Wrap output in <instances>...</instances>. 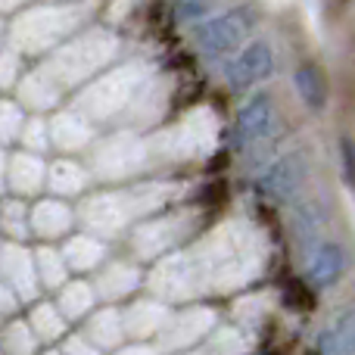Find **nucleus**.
<instances>
[{
  "label": "nucleus",
  "mask_w": 355,
  "mask_h": 355,
  "mask_svg": "<svg viewBox=\"0 0 355 355\" xmlns=\"http://www.w3.org/2000/svg\"><path fill=\"white\" fill-rule=\"evenodd\" d=\"M256 10L252 6H234V10L221 12V16L209 19L206 25L196 28V47L206 60H218V56L234 53L237 47H243L246 37L256 31Z\"/></svg>",
  "instance_id": "1"
},
{
  "label": "nucleus",
  "mask_w": 355,
  "mask_h": 355,
  "mask_svg": "<svg viewBox=\"0 0 355 355\" xmlns=\"http://www.w3.org/2000/svg\"><path fill=\"white\" fill-rule=\"evenodd\" d=\"M212 331H215V312L212 309L190 306L187 312H181V315H168L166 327L159 331V337L156 340H159L162 349L184 352V349H190V346L202 343Z\"/></svg>",
  "instance_id": "2"
},
{
  "label": "nucleus",
  "mask_w": 355,
  "mask_h": 355,
  "mask_svg": "<svg viewBox=\"0 0 355 355\" xmlns=\"http://www.w3.org/2000/svg\"><path fill=\"white\" fill-rule=\"evenodd\" d=\"M271 69H275V50L265 37H256V41L243 44L240 53L225 66V78L231 91H246V87L268 78Z\"/></svg>",
  "instance_id": "3"
},
{
  "label": "nucleus",
  "mask_w": 355,
  "mask_h": 355,
  "mask_svg": "<svg viewBox=\"0 0 355 355\" xmlns=\"http://www.w3.org/2000/svg\"><path fill=\"white\" fill-rule=\"evenodd\" d=\"M306 175H309L306 153L293 150V153H284L281 159H275L271 166H265V172L256 178V190L262 196H268V200H287L306 184Z\"/></svg>",
  "instance_id": "4"
},
{
  "label": "nucleus",
  "mask_w": 355,
  "mask_h": 355,
  "mask_svg": "<svg viewBox=\"0 0 355 355\" xmlns=\"http://www.w3.org/2000/svg\"><path fill=\"white\" fill-rule=\"evenodd\" d=\"M271 128H275V100H271V94H256L237 112L231 144L237 150H246L252 144H262L271 135Z\"/></svg>",
  "instance_id": "5"
},
{
  "label": "nucleus",
  "mask_w": 355,
  "mask_h": 355,
  "mask_svg": "<svg viewBox=\"0 0 355 355\" xmlns=\"http://www.w3.org/2000/svg\"><path fill=\"white\" fill-rule=\"evenodd\" d=\"M0 275L16 293V300H35L41 284H37L35 271V256L22 250L19 243H3L0 246Z\"/></svg>",
  "instance_id": "6"
},
{
  "label": "nucleus",
  "mask_w": 355,
  "mask_h": 355,
  "mask_svg": "<svg viewBox=\"0 0 355 355\" xmlns=\"http://www.w3.org/2000/svg\"><path fill=\"white\" fill-rule=\"evenodd\" d=\"M131 215H135V202H128L125 196H119V193L94 196V200H87V206H85L87 227H94V231H100V234L119 231Z\"/></svg>",
  "instance_id": "7"
},
{
  "label": "nucleus",
  "mask_w": 355,
  "mask_h": 355,
  "mask_svg": "<svg viewBox=\"0 0 355 355\" xmlns=\"http://www.w3.org/2000/svg\"><path fill=\"white\" fill-rule=\"evenodd\" d=\"M166 321H168V309L156 300H137L135 306L122 315L125 337L137 340V343L159 337V331L166 327Z\"/></svg>",
  "instance_id": "8"
},
{
  "label": "nucleus",
  "mask_w": 355,
  "mask_h": 355,
  "mask_svg": "<svg viewBox=\"0 0 355 355\" xmlns=\"http://www.w3.org/2000/svg\"><path fill=\"white\" fill-rule=\"evenodd\" d=\"M343 268H346V256H343V250H340V243L324 240V243H318L312 252H309L306 277H309V284H312V287L327 290L331 284L340 281Z\"/></svg>",
  "instance_id": "9"
},
{
  "label": "nucleus",
  "mask_w": 355,
  "mask_h": 355,
  "mask_svg": "<svg viewBox=\"0 0 355 355\" xmlns=\"http://www.w3.org/2000/svg\"><path fill=\"white\" fill-rule=\"evenodd\" d=\"M85 321H87V324H85V337L91 340L100 352H106V349L116 352L119 346L128 340V337H125L122 312H119V309H112V306L100 309V312H91Z\"/></svg>",
  "instance_id": "10"
},
{
  "label": "nucleus",
  "mask_w": 355,
  "mask_h": 355,
  "mask_svg": "<svg viewBox=\"0 0 355 355\" xmlns=\"http://www.w3.org/2000/svg\"><path fill=\"white\" fill-rule=\"evenodd\" d=\"M72 227V212L60 200H41L28 215V231L41 240H56Z\"/></svg>",
  "instance_id": "11"
},
{
  "label": "nucleus",
  "mask_w": 355,
  "mask_h": 355,
  "mask_svg": "<svg viewBox=\"0 0 355 355\" xmlns=\"http://www.w3.org/2000/svg\"><path fill=\"white\" fill-rule=\"evenodd\" d=\"M137 287H141V268H135V265H125V262L106 265V268L100 271L97 284H94L97 296H103L106 302L125 300V296H131Z\"/></svg>",
  "instance_id": "12"
},
{
  "label": "nucleus",
  "mask_w": 355,
  "mask_h": 355,
  "mask_svg": "<svg viewBox=\"0 0 355 355\" xmlns=\"http://www.w3.org/2000/svg\"><path fill=\"white\" fill-rule=\"evenodd\" d=\"M94 300H97V290L87 281H66L56 293L53 306L60 309V315L72 324V321H85L94 312Z\"/></svg>",
  "instance_id": "13"
},
{
  "label": "nucleus",
  "mask_w": 355,
  "mask_h": 355,
  "mask_svg": "<svg viewBox=\"0 0 355 355\" xmlns=\"http://www.w3.org/2000/svg\"><path fill=\"white\" fill-rule=\"evenodd\" d=\"M137 162H141V144L131 141V137H116V141H110L97 153V168L106 178H110V175L112 178L128 175Z\"/></svg>",
  "instance_id": "14"
},
{
  "label": "nucleus",
  "mask_w": 355,
  "mask_h": 355,
  "mask_svg": "<svg viewBox=\"0 0 355 355\" xmlns=\"http://www.w3.org/2000/svg\"><path fill=\"white\" fill-rule=\"evenodd\" d=\"M60 252H62L66 268L75 271V275H81V271H94L106 259V246L94 237H69Z\"/></svg>",
  "instance_id": "15"
},
{
  "label": "nucleus",
  "mask_w": 355,
  "mask_h": 355,
  "mask_svg": "<svg viewBox=\"0 0 355 355\" xmlns=\"http://www.w3.org/2000/svg\"><path fill=\"white\" fill-rule=\"evenodd\" d=\"M28 327L35 331V337L41 346H53L66 337L69 321L62 318L60 309H56L53 302H35L28 312Z\"/></svg>",
  "instance_id": "16"
},
{
  "label": "nucleus",
  "mask_w": 355,
  "mask_h": 355,
  "mask_svg": "<svg viewBox=\"0 0 355 355\" xmlns=\"http://www.w3.org/2000/svg\"><path fill=\"white\" fill-rule=\"evenodd\" d=\"M321 355H355V309L343 312L318 340Z\"/></svg>",
  "instance_id": "17"
},
{
  "label": "nucleus",
  "mask_w": 355,
  "mask_h": 355,
  "mask_svg": "<svg viewBox=\"0 0 355 355\" xmlns=\"http://www.w3.org/2000/svg\"><path fill=\"white\" fill-rule=\"evenodd\" d=\"M293 85L296 91H300L302 103L309 106L312 112H321L327 103V85H324V75H321L318 66H312V62H302L300 69H296L293 75Z\"/></svg>",
  "instance_id": "18"
},
{
  "label": "nucleus",
  "mask_w": 355,
  "mask_h": 355,
  "mask_svg": "<svg viewBox=\"0 0 355 355\" xmlns=\"http://www.w3.org/2000/svg\"><path fill=\"white\" fill-rule=\"evenodd\" d=\"M35 271H37V284L47 290H60L69 277V268L62 262V252L53 250V246H37L35 252Z\"/></svg>",
  "instance_id": "19"
},
{
  "label": "nucleus",
  "mask_w": 355,
  "mask_h": 355,
  "mask_svg": "<svg viewBox=\"0 0 355 355\" xmlns=\"http://www.w3.org/2000/svg\"><path fill=\"white\" fill-rule=\"evenodd\" d=\"M6 178H10V187L16 190V193H35L44 184V166L37 156H28V153L12 156Z\"/></svg>",
  "instance_id": "20"
},
{
  "label": "nucleus",
  "mask_w": 355,
  "mask_h": 355,
  "mask_svg": "<svg viewBox=\"0 0 355 355\" xmlns=\"http://www.w3.org/2000/svg\"><path fill=\"white\" fill-rule=\"evenodd\" d=\"M0 349H3L6 355H37L41 343H37L35 331L28 327V321L12 318V324H6L3 337H0Z\"/></svg>",
  "instance_id": "21"
},
{
  "label": "nucleus",
  "mask_w": 355,
  "mask_h": 355,
  "mask_svg": "<svg viewBox=\"0 0 355 355\" xmlns=\"http://www.w3.org/2000/svg\"><path fill=\"white\" fill-rule=\"evenodd\" d=\"M85 184H87V175H85V168H81L78 162L62 159V162H56V166L50 168V187H53V193H60V196L78 193Z\"/></svg>",
  "instance_id": "22"
},
{
  "label": "nucleus",
  "mask_w": 355,
  "mask_h": 355,
  "mask_svg": "<svg viewBox=\"0 0 355 355\" xmlns=\"http://www.w3.org/2000/svg\"><path fill=\"white\" fill-rule=\"evenodd\" d=\"M87 137H91V131H87V125L81 122L78 116H56V122H53V141L60 144L62 150L85 147Z\"/></svg>",
  "instance_id": "23"
},
{
  "label": "nucleus",
  "mask_w": 355,
  "mask_h": 355,
  "mask_svg": "<svg viewBox=\"0 0 355 355\" xmlns=\"http://www.w3.org/2000/svg\"><path fill=\"white\" fill-rule=\"evenodd\" d=\"M209 355H243L250 349V340L237 331V327H218L206 337Z\"/></svg>",
  "instance_id": "24"
},
{
  "label": "nucleus",
  "mask_w": 355,
  "mask_h": 355,
  "mask_svg": "<svg viewBox=\"0 0 355 355\" xmlns=\"http://www.w3.org/2000/svg\"><path fill=\"white\" fill-rule=\"evenodd\" d=\"M19 125H22V116H19L16 106L0 103V144H10L19 135Z\"/></svg>",
  "instance_id": "25"
},
{
  "label": "nucleus",
  "mask_w": 355,
  "mask_h": 355,
  "mask_svg": "<svg viewBox=\"0 0 355 355\" xmlns=\"http://www.w3.org/2000/svg\"><path fill=\"white\" fill-rule=\"evenodd\" d=\"M60 352L62 355H103L97 346L91 343V340L78 337V334H72V337H62L60 340Z\"/></svg>",
  "instance_id": "26"
},
{
  "label": "nucleus",
  "mask_w": 355,
  "mask_h": 355,
  "mask_svg": "<svg viewBox=\"0 0 355 355\" xmlns=\"http://www.w3.org/2000/svg\"><path fill=\"white\" fill-rule=\"evenodd\" d=\"M340 153H343V175H346V181L355 187V144L343 141V144H340Z\"/></svg>",
  "instance_id": "27"
},
{
  "label": "nucleus",
  "mask_w": 355,
  "mask_h": 355,
  "mask_svg": "<svg viewBox=\"0 0 355 355\" xmlns=\"http://www.w3.org/2000/svg\"><path fill=\"white\" fill-rule=\"evenodd\" d=\"M16 293L10 290V284L3 281V275H0V315H10L12 309H16Z\"/></svg>",
  "instance_id": "28"
},
{
  "label": "nucleus",
  "mask_w": 355,
  "mask_h": 355,
  "mask_svg": "<svg viewBox=\"0 0 355 355\" xmlns=\"http://www.w3.org/2000/svg\"><path fill=\"white\" fill-rule=\"evenodd\" d=\"M116 355H159V349L156 346H147V343H128V346H119Z\"/></svg>",
  "instance_id": "29"
},
{
  "label": "nucleus",
  "mask_w": 355,
  "mask_h": 355,
  "mask_svg": "<svg viewBox=\"0 0 355 355\" xmlns=\"http://www.w3.org/2000/svg\"><path fill=\"white\" fill-rule=\"evenodd\" d=\"M41 355H62V352H60V346H56V349H53V346H50V349H44Z\"/></svg>",
  "instance_id": "30"
},
{
  "label": "nucleus",
  "mask_w": 355,
  "mask_h": 355,
  "mask_svg": "<svg viewBox=\"0 0 355 355\" xmlns=\"http://www.w3.org/2000/svg\"><path fill=\"white\" fill-rule=\"evenodd\" d=\"M175 355H200V352H190V349H184V352H175Z\"/></svg>",
  "instance_id": "31"
},
{
  "label": "nucleus",
  "mask_w": 355,
  "mask_h": 355,
  "mask_svg": "<svg viewBox=\"0 0 355 355\" xmlns=\"http://www.w3.org/2000/svg\"><path fill=\"white\" fill-rule=\"evenodd\" d=\"M0 184H3V162H0Z\"/></svg>",
  "instance_id": "32"
},
{
  "label": "nucleus",
  "mask_w": 355,
  "mask_h": 355,
  "mask_svg": "<svg viewBox=\"0 0 355 355\" xmlns=\"http://www.w3.org/2000/svg\"><path fill=\"white\" fill-rule=\"evenodd\" d=\"M0 3H6V0H0Z\"/></svg>",
  "instance_id": "33"
}]
</instances>
